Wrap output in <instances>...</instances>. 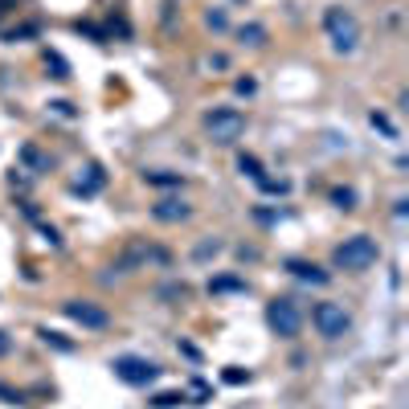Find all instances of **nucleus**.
<instances>
[{
	"label": "nucleus",
	"mask_w": 409,
	"mask_h": 409,
	"mask_svg": "<svg viewBox=\"0 0 409 409\" xmlns=\"http://www.w3.org/2000/svg\"><path fill=\"white\" fill-rule=\"evenodd\" d=\"M376 258H381V246H376V237H368V233H352V237H344V242L336 246V254H331V262H336L340 271H348V274L368 271Z\"/></svg>",
	"instance_id": "nucleus-1"
},
{
	"label": "nucleus",
	"mask_w": 409,
	"mask_h": 409,
	"mask_svg": "<svg viewBox=\"0 0 409 409\" xmlns=\"http://www.w3.org/2000/svg\"><path fill=\"white\" fill-rule=\"evenodd\" d=\"M323 29H327L331 46L340 49V53H352V49L361 46V25H356V17L348 8H327L323 12Z\"/></svg>",
	"instance_id": "nucleus-2"
},
{
	"label": "nucleus",
	"mask_w": 409,
	"mask_h": 409,
	"mask_svg": "<svg viewBox=\"0 0 409 409\" xmlns=\"http://www.w3.org/2000/svg\"><path fill=\"white\" fill-rule=\"evenodd\" d=\"M205 131H209L213 143H233V139H242V131H246V115L233 111V107H213L205 115Z\"/></svg>",
	"instance_id": "nucleus-3"
},
{
	"label": "nucleus",
	"mask_w": 409,
	"mask_h": 409,
	"mask_svg": "<svg viewBox=\"0 0 409 409\" xmlns=\"http://www.w3.org/2000/svg\"><path fill=\"white\" fill-rule=\"evenodd\" d=\"M311 323H316V331L323 340H344V336L352 331V316H348L340 303H316Z\"/></svg>",
	"instance_id": "nucleus-4"
},
{
	"label": "nucleus",
	"mask_w": 409,
	"mask_h": 409,
	"mask_svg": "<svg viewBox=\"0 0 409 409\" xmlns=\"http://www.w3.org/2000/svg\"><path fill=\"white\" fill-rule=\"evenodd\" d=\"M266 323H271L282 340H295V336H299V327H303V311H299V303H295V299H271V307H266Z\"/></svg>",
	"instance_id": "nucleus-5"
},
{
	"label": "nucleus",
	"mask_w": 409,
	"mask_h": 409,
	"mask_svg": "<svg viewBox=\"0 0 409 409\" xmlns=\"http://www.w3.org/2000/svg\"><path fill=\"white\" fill-rule=\"evenodd\" d=\"M111 368H115V376H119L123 385H152V381L160 376V368L152 361H143V356H119Z\"/></svg>",
	"instance_id": "nucleus-6"
},
{
	"label": "nucleus",
	"mask_w": 409,
	"mask_h": 409,
	"mask_svg": "<svg viewBox=\"0 0 409 409\" xmlns=\"http://www.w3.org/2000/svg\"><path fill=\"white\" fill-rule=\"evenodd\" d=\"M62 311L74 319V323H82V327H107V323H111V316H107L102 307L87 303V299H70V303H62Z\"/></svg>",
	"instance_id": "nucleus-7"
},
{
	"label": "nucleus",
	"mask_w": 409,
	"mask_h": 409,
	"mask_svg": "<svg viewBox=\"0 0 409 409\" xmlns=\"http://www.w3.org/2000/svg\"><path fill=\"white\" fill-rule=\"evenodd\" d=\"M152 217H156V221H184V217H188V205H184V201H160V205L152 209Z\"/></svg>",
	"instance_id": "nucleus-8"
},
{
	"label": "nucleus",
	"mask_w": 409,
	"mask_h": 409,
	"mask_svg": "<svg viewBox=\"0 0 409 409\" xmlns=\"http://www.w3.org/2000/svg\"><path fill=\"white\" fill-rule=\"evenodd\" d=\"M282 266H287V271L295 274V278H307V282H327V274L319 271L316 262H299V258H287Z\"/></svg>",
	"instance_id": "nucleus-9"
},
{
	"label": "nucleus",
	"mask_w": 409,
	"mask_h": 409,
	"mask_svg": "<svg viewBox=\"0 0 409 409\" xmlns=\"http://www.w3.org/2000/svg\"><path fill=\"white\" fill-rule=\"evenodd\" d=\"M242 42L246 46H262L266 42V29L262 25H242Z\"/></svg>",
	"instance_id": "nucleus-10"
},
{
	"label": "nucleus",
	"mask_w": 409,
	"mask_h": 409,
	"mask_svg": "<svg viewBox=\"0 0 409 409\" xmlns=\"http://www.w3.org/2000/svg\"><path fill=\"white\" fill-rule=\"evenodd\" d=\"M237 168H242L246 176H254V181H262V164H258L254 156H242V160H237Z\"/></svg>",
	"instance_id": "nucleus-11"
},
{
	"label": "nucleus",
	"mask_w": 409,
	"mask_h": 409,
	"mask_svg": "<svg viewBox=\"0 0 409 409\" xmlns=\"http://www.w3.org/2000/svg\"><path fill=\"white\" fill-rule=\"evenodd\" d=\"M331 201H336L340 209H356V192H352V188H336V192H331Z\"/></svg>",
	"instance_id": "nucleus-12"
},
{
	"label": "nucleus",
	"mask_w": 409,
	"mask_h": 409,
	"mask_svg": "<svg viewBox=\"0 0 409 409\" xmlns=\"http://www.w3.org/2000/svg\"><path fill=\"white\" fill-rule=\"evenodd\" d=\"M21 156H25V164H33V168H46V164H49L37 147H21Z\"/></svg>",
	"instance_id": "nucleus-13"
},
{
	"label": "nucleus",
	"mask_w": 409,
	"mask_h": 409,
	"mask_svg": "<svg viewBox=\"0 0 409 409\" xmlns=\"http://www.w3.org/2000/svg\"><path fill=\"white\" fill-rule=\"evenodd\" d=\"M372 127H381V131H385L389 139H397V127H393V123H389L385 115H376V111H372Z\"/></svg>",
	"instance_id": "nucleus-14"
},
{
	"label": "nucleus",
	"mask_w": 409,
	"mask_h": 409,
	"mask_svg": "<svg viewBox=\"0 0 409 409\" xmlns=\"http://www.w3.org/2000/svg\"><path fill=\"white\" fill-rule=\"evenodd\" d=\"M176 401H184V397H176V393H164V397H156V401H152V406L168 409V406H176Z\"/></svg>",
	"instance_id": "nucleus-15"
},
{
	"label": "nucleus",
	"mask_w": 409,
	"mask_h": 409,
	"mask_svg": "<svg viewBox=\"0 0 409 409\" xmlns=\"http://www.w3.org/2000/svg\"><path fill=\"white\" fill-rule=\"evenodd\" d=\"M226 381H229V385H242V381H246V372H242V368H229Z\"/></svg>",
	"instance_id": "nucleus-16"
},
{
	"label": "nucleus",
	"mask_w": 409,
	"mask_h": 409,
	"mask_svg": "<svg viewBox=\"0 0 409 409\" xmlns=\"http://www.w3.org/2000/svg\"><path fill=\"white\" fill-rule=\"evenodd\" d=\"M8 348H12V340H8V336H4V331H0V356H4V352H8Z\"/></svg>",
	"instance_id": "nucleus-17"
}]
</instances>
